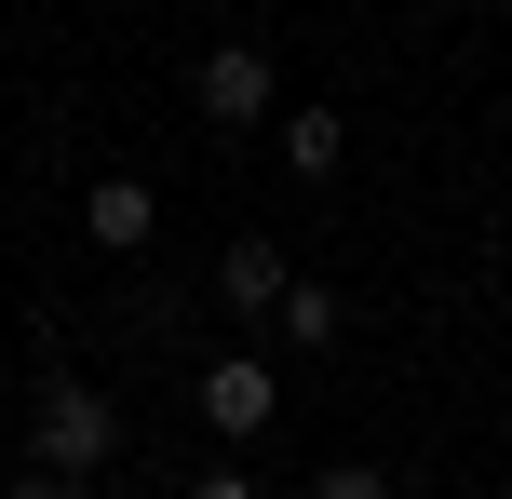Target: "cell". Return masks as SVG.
<instances>
[{
    "mask_svg": "<svg viewBox=\"0 0 512 499\" xmlns=\"http://www.w3.org/2000/svg\"><path fill=\"white\" fill-rule=\"evenodd\" d=\"M108 446H122V419H108V392L95 378H54L41 392V419H27V473H108Z\"/></svg>",
    "mask_w": 512,
    "mask_h": 499,
    "instance_id": "1",
    "label": "cell"
},
{
    "mask_svg": "<svg viewBox=\"0 0 512 499\" xmlns=\"http://www.w3.org/2000/svg\"><path fill=\"white\" fill-rule=\"evenodd\" d=\"M189 108H203L216 135H256V122H283V68L256 41H216L203 68H189Z\"/></svg>",
    "mask_w": 512,
    "mask_h": 499,
    "instance_id": "2",
    "label": "cell"
},
{
    "mask_svg": "<svg viewBox=\"0 0 512 499\" xmlns=\"http://www.w3.org/2000/svg\"><path fill=\"white\" fill-rule=\"evenodd\" d=\"M189 405H203V432H216V446H256V432L283 419V378L256 365V351H216V365H203V392H189Z\"/></svg>",
    "mask_w": 512,
    "mask_h": 499,
    "instance_id": "3",
    "label": "cell"
},
{
    "mask_svg": "<svg viewBox=\"0 0 512 499\" xmlns=\"http://www.w3.org/2000/svg\"><path fill=\"white\" fill-rule=\"evenodd\" d=\"M162 230V203H149V176H95L81 189V243H108V257H135V243Z\"/></svg>",
    "mask_w": 512,
    "mask_h": 499,
    "instance_id": "4",
    "label": "cell"
},
{
    "mask_svg": "<svg viewBox=\"0 0 512 499\" xmlns=\"http://www.w3.org/2000/svg\"><path fill=\"white\" fill-rule=\"evenodd\" d=\"M283 284H297V270H283V243H270V230H243L230 257H216V297H230V311H256V324L283 311Z\"/></svg>",
    "mask_w": 512,
    "mask_h": 499,
    "instance_id": "5",
    "label": "cell"
},
{
    "mask_svg": "<svg viewBox=\"0 0 512 499\" xmlns=\"http://www.w3.org/2000/svg\"><path fill=\"white\" fill-rule=\"evenodd\" d=\"M270 135H283V176H297V189H324L337 162H351V122H337V108H283Z\"/></svg>",
    "mask_w": 512,
    "mask_h": 499,
    "instance_id": "6",
    "label": "cell"
},
{
    "mask_svg": "<svg viewBox=\"0 0 512 499\" xmlns=\"http://www.w3.org/2000/svg\"><path fill=\"white\" fill-rule=\"evenodd\" d=\"M270 338H283V351H337V338H351L337 284H310V270H297V284H283V311H270Z\"/></svg>",
    "mask_w": 512,
    "mask_h": 499,
    "instance_id": "7",
    "label": "cell"
},
{
    "mask_svg": "<svg viewBox=\"0 0 512 499\" xmlns=\"http://www.w3.org/2000/svg\"><path fill=\"white\" fill-rule=\"evenodd\" d=\"M310 499H405V473H378V459H337V473H310Z\"/></svg>",
    "mask_w": 512,
    "mask_h": 499,
    "instance_id": "8",
    "label": "cell"
},
{
    "mask_svg": "<svg viewBox=\"0 0 512 499\" xmlns=\"http://www.w3.org/2000/svg\"><path fill=\"white\" fill-rule=\"evenodd\" d=\"M189 499H256V473H203V486H189Z\"/></svg>",
    "mask_w": 512,
    "mask_h": 499,
    "instance_id": "9",
    "label": "cell"
},
{
    "mask_svg": "<svg viewBox=\"0 0 512 499\" xmlns=\"http://www.w3.org/2000/svg\"><path fill=\"white\" fill-rule=\"evenodd\" d=\"M14 499H81V486H68V473H27V486H14Z\"/></svg>",
    "mask_w": 512,
    "mask_h": 499,
    "instance_id": "10",
    "label": "cell"
}]
</instances>
